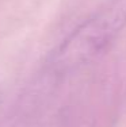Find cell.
<instances>
[{
	"label": "cell",
	"instance_id": "6da1fadb",
	"mask_svg": "<svg viewBox=\"0 0 126 127\" xmlns=\"http://www.w3.org/2000/svg\"><path fill=\"white\" fill-rule=\"evenodd\" d=\"M126 22V8H114L89 20L64 45L61 57L65 61L76 62L96 54Z\"/></svg>",
	"mask_w": 126,
	"mask_h": 127
}]
</instances>
